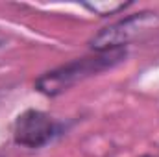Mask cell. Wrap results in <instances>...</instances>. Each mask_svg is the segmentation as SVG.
I'll return each mask as SVG.
<instances>
[{
	"instance_id": "1",
	"label": "cell",
	"mask_w": 159,
	"mask_h": 157,
	"mask_svg": "<svg viewBox=\"0 0 159 157\" xmlns=\"http://www.w3.org/2000/svg\"><path fill=\"white\" fill-rule=\"evenodd\" d=\"M113 57H119V54H107V56H102V57H96V59H83L78 63H72L69 67H63L56 72H50L46 74L44 78H41L37 81L39 89L43 92H48V94H56L63 89H67L70 83L81 79L83 76H89V74H94L96 70L100 69H106L107 65H111Z\"/></svg>"
},
{
	"instance_id": "2",
	"label": "cell",
	"mask_w": 159,
	"mask_h": 157,
	"mask_svg": "<svg viewBox=\"0 0 159 157\" xmlns=\"http://www.w3.org/2000/svg\"><path fill=\"white\" fill-rule=\"evenodd\" d=\"M156 15L152 13H143V15H137V17H131V19H126L119 24L111 26V28H106L104 32H100L94 39H93V46L94 48H113V46H119L124 44L128 41L139 37L143 32H148L156 26Z\"/></svg>"
},
{
	"instance_id": "3",
	"label": "cell",
	"mask_w": 159,
	"mask_h": 157,
	"mask_svg": "<svg viewBox=\"0 0 159 157\" xmlns=\"http://www.w3.org/2000/svg\"><path fill=\"white\" fill-rule=\"evenodd\" d=\"M54 133L52 120L39 111H26L15 122V141L22 146H43Z\"/></svg>"
}]
</instances>
